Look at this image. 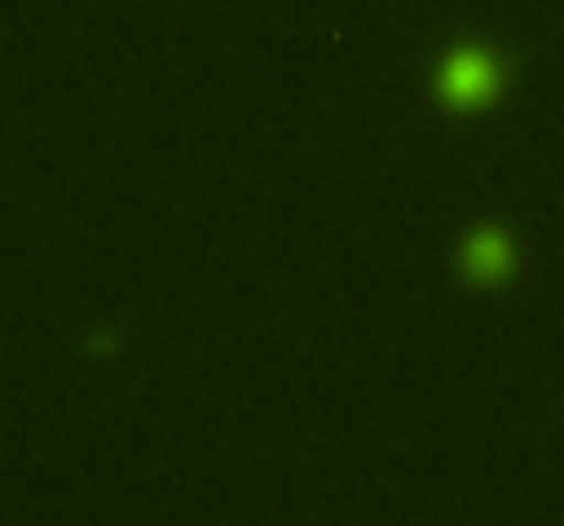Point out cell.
<instances>
[{
    "mask_svg": "<svg viewBox=\"0 0 564 526\" xmlns=\"http://www.w3.org/2000/svg\"><path fill=\"white\" fill-rule=\"evenodd\" d=\"M499 88H505V61L494 50L460 44L438 61V99L449 110H482L499 99Z\"/></svg>",
    "mask_w": 564,
    "mask_h": 526,
    "instance_id": "cell-1",
    "label": "cell"
},
{
    "mask_svg": "<svg viewBox=\"0 0 564 526\" xmlns=\"http://www.w3.org/2000/svg\"><path fill=\"white\" fill-rule=\"evenodd\" d=\"M510 264H516V253H510V236L505 230H494V225H482V230H471L466 236V247H460V269L471 275V280H505L510 275Z\"/></svg>",
    "mask_w": 564,
    "mask_h": 526,
    "instance_id": "cell-2",
    "label": "cell"
}]
</instances>
